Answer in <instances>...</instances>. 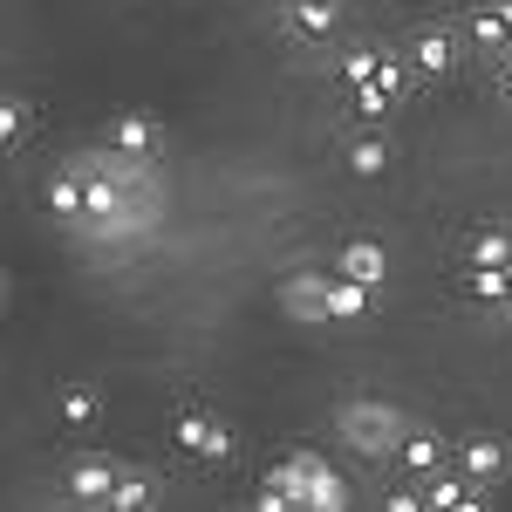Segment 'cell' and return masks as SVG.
Wrapping results in <instances>:
<instances>
[{
	"instance_id": "cell-1",
	"label": "cell",
	"mask_w": 512,
	"mask_h": 512,
	"mask_svg": "<svg viewBox=\"0 0 512 512\" xmlns=\"http://www.w3.org/2000/svg\"><path fill=\"white\" fill-rule=\"evenodd\" d=\"M178 444L198 451V458H226V451H233V431L212 424V417H198V410H185V417H178Z\"/></svg>"
},
{
	"instance_id": "cell-2",
	"label": "cell",
	"mask_w": 512,
	"mask_h": 512,
	"mask_svg": "<svg viewBox=\"0 0 512 512\" xmlns=\"http://www.w3.org/2000/svg\"><path fill=\"white\" fill-rule=\"evenodd\" d=\"M410 62H417V69H424V76H444V69H451V62H458V41L444 35V28H424V35L410 41Z\"/></svg>"
},
{
	"instance_id": "cell-3",
	"label": "cell",
	"mask_w": 512,
	"mask_h": 512,
	"mask_svg": "<svg viewBox=\"0 0 512 512\" xmlns=\"http://www.w3.org/2000/svg\"><path fill=\"white\" fill-rule=\"evenodd\" d=\"M465 267H512V233L506 226H485V233L465 246Z\"/></svg>"
},
{
	"instance_id": "cell-4",
	"label": "cell",
	"mask_w": 512,
	"mask_h": 512,
	"mask_svg": "<svg viewBox=\"0 0 512 512\" xmlns=\"http://www.w3.org/2000/svg\"><path fill=\"white\" fill-rule=\"evenodd\" d=\"M342 274H355V280H369V287H376V280L390 274V253H383L376 239H355L349 253H342Z\"/></svg>"
},
{
	"instance_id": "cell-5",
	"label": "cell",
	"mask_w": 512,
	"mask_h": 512,
	"mask_svg": "<svg viewBox=\"0 0 512 512\" xmlns=\"http://www.w3.org/2000/svg\"><path fill=\"white\" fill-rule=\"evenodd\" d=\"M465 294L472 301H512V267H465Z\"/></svg>"
},
{
	"instance_id": "cell-6",
	"label": "cell",
	"mask_w": 512,
	"mask_h": 512,
	"mask_svg": "<svg viewBox=\"0 0 512 512\" xmlns=\"http://www.w3.org/2000/svg\"><path fill=\"white\" fill-rule=\"evenodd\" d=\"M465 472H472L478 485L499 478V472H506V444H499V437H472V444H465Z\"/></svg>"
},
{
	"instance_id": "cell-7",
	"label": "cell",
	"mask_w": 512,
	"mask_h": 512,
	"mask_svg": "<svg viewBox=\"0 0 512 512\" xmlns=\"http://www.w3.org/2000/svg\"><path fill=\"white\" fill-rule=\"evenodd\" d=\"M321 308H328V315H362V308H369V280H335V287H321Z\"/></svg>"
},
{
	"instance_id": "cell-8",
	"label": "cell",
	"mask_w": 512,
	"mask_h": 512,
	"mask_svg": "<svg viewBox=\"0 0 512 512\" xmlns=\"http://www.w3.org/2000/svg\"><path fill=\"white\" fill-rule=\"evenodd\" d=\"M424 506H437V512H472V506H485L465 478H437L431 492H424Z\"/></svg>"
},
{
	"instance_id": "cell-9",
	"label": "cell",
	"mask_w": 512,
	"mask_h": 512,
	"mask_svg": "<svg viewBox=\"0 0 512 512\" xmlns=\"http://www.w3.org/2000/svg\"><path fill=\"white\" fill-rule=\"evenodd\" d=\"M349 171L383 178V171H390V144H383V137H355V144H349Z\"/></svg>"
},
{
	"instance_id": "cell-10",
	"label": "cell",
	"mask_w": 512,
	"mask_h": 512,
	"mask_svg": "<svg viewBox=\"0 0 512 512\" xmlns=\"http://www.w3.org/2000/svg\"><path fill=\"white\" fill-rule=\"evenodd\" d=\"M151 144H158V130H151V117H123V123H117V151H137V158H144Z\"/></svg>"
},
{
	"instance_id": "cell-11",
	"label": "cell",
	"mask_w": 512,
	"mask_h": 512,
	"mask_svg": "<svg viewBox=\"0 0 512 512\" xmlns=\"http://www.w3.org/2000/svg\"><path fill=\"white\" fill-rule=\"evenodd\" d=\"M110 492H117V478L103 472V465H76V499H103L110 506Z\"/></svg>"
},
{
	"instance_id": "cell-12",
	"label": "cell",
	"mask_w": 512,
	"mask_h": 512,
	"mask_svg": "<svg viewBox=\"0 0 512 512\" xmlns=\"http://www.w3.org/2000/svg\"><path fill=\"white\" fill-rule=\"evenodd\" d=\"M294 28H301V35H328V28H335V7H321V0H301V7H294Z\"/></svg>"
},
{
	"instance_id": "cell-13",
	"label": "cell",
	"mask_w": 512,
	"mask_h": 512,
	"mask_svg": "<svg viewBox=\"0 0 512 512\" xmlns=\"http://www.w3.org/2000/svg\"><path fill=\"white\" fill-rule=\"evenodd\" d=\"M383 62H390V55H376V48H362V55H349V62H342V76H349V89H355V82H376V76H383Z\"/></svg>"
},
{
	"instance_id": "cell-14",
	"label": "cell",
	"mask_w": 512,
	"mask_h": 512,
	"mask_svg": "<svg viewBox=\"0 0 512 512\" xmlns=\"http://www.w3.org/2000/svg\"><path fill=\"white\" fill-rule=\"evenodd\" d=\"M82 185H89V212H96V219L117 212V185H110V178H89V171H82Z\"/></svg>"
},
{
	"instance_id": "cell-15",
	"label": "cell",
	"mask_w": 512,
	"mask_h": 512,
	"mask_svg": "<svg viewBox=\"0 0 512 512\" xmlns=\"http://www.w3.org/2000/svg\"><path fill=\"white\" fill-rule=\"evenodd\" d=\"M403 458H410L417 472H431L437 458H444V444H437V437H410V444H403Z\"/></svg>"
},
{
	"instance_id": "cell-16",
	"label": "cell",
	"mask_w": 512,
	"mask_h": 512,
	"mask_svg": "<svg viewBox=\"0 0 512 512\" xmlns=\"http://www.w3.org/2000/svg\"><path fill=\"white\" fill-rule=\"evenodd\" d=\"M62 417H69V424H89V417H96V390H69L62 396Z\"/></svg>"
},
{
	"instance_id": "cell-17",
	"label": "cell",
	"mask_w": 512,
	"mask_h": 512,
	"mask_svg": "<svg viewBox=\"0 0 512 512\" xmlns=\"http://www.w3.org/2000/svg\"><path fill=\"white\" fill-rule=\"evenodd\" d=\"M110 506H117V512H137V506H144V485H137V478H117V492H110Z\"/></svg>"
},
{
	"instance_id": "cell-18",
	"label": "cell",
	"mask_w": 512,
	"mask_h": 512,
	"mask_svg": "<svg viewBox=\"0 0 512 512\" xmlns=\"http://www.w3.org/2000/svg\"><path fill=\"white\" fill-rule=\"evenodd\" d=\"M21 117H28L21 103H7V110H0V137H7V144H21Z\"/></svg>"
},
{
	"instance_id": "cell-19",
	"label": "cell",
	"mask_w": 512,
	"mask_h": 512,
	"mask_svg": "<svg viewBox=\"0 0 512 512\" xmlns=\"http://www.w3.org/2000/svg\"><path fill=\"white\" fill-rule=\"evenodd\" d=\"M492 14H499V35H506V48H512V0H492Z\"/></svg>"
},
{
	"instance_id": "cell-20",
	"label": "cell",
	"mask_w": 512,
	"mask_h": 512,
	"mask_svg": "<svg viewBox=\"0 0 512 512\" xmlns=\"http://www.w3.org/2000/svg\"><path fill=\"white\" fill-rule=\"evenodd\" d=\"M499 89H506V96H512V62H506V76H499Z\"/></svg>"
},
{
	"instance_id": "cell-21",
	"label": "cell",
	"mask_w": 512,
	"mask_h": 512,
	"mask_svg": "<svg viewBox=\"0 0 512 512\" xmlns=\"http://www.w3.org/2000/svg\"><path fill=\"white\" fill-rule=\"evenodd\" d=\"M321 7H335V0H321Z\"/></svg>"
}]
</instances>
